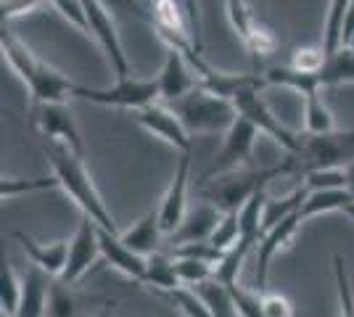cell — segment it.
<instances>
[{"label":"cell","mask_w":354,"mask_h":317,"mask_svg":"<svg viewBox=\"0 0 354 317\" xmlns=\"http://www.w3.org/2000/svg\"><path fill=\"white\" fill-rule=\"evenodd\" d=\"M50 275H45L40 267L32 265V270L24 278L21 286V302L16 317H48V304H50Z\"/></svg>","instance_id":"cell-19"},{"label":"cell","mask_w":354,"mask_h":317,"mask_svg":"<svg viewBox=\"0 0 354 317\" xmlns=\"http://www.w3.org/2000/svg\"><path fill=\"white\" fill-rule=\"evenodd\" d=\"M304 130H307V135H320V133L336 130L333 114L323 101L320 90H310L304 95Z\"/></svg>","instance_id":"cell-24"},{"label":"cell","mask_w":354,"mask_h":317,"mask_svg":"<svg viewBox=\"0 0 354 317\" xmlns=\"http://www.w3.org/2000/svg\"><path fill=\"white\" fill-rule=\"evenodd\" d=\"M225 6H227V19H230L233 30L238 32V37H241V40H246L251 27H254V21H257V19L251 16L246 0H225Z\"/></svg>","instance_id":"cell-38"},{"label":"cell","mask_w":354,"mask_h":317,"mask_svg":"<svg viewBox=\"0 0 354 317\" xmlns=\"http://www.w3.org/2000/svg\"><path fill=\"white\" fill-rule=\"evenodd\" d=\"M35 124L40 130V135L50 143H61L74 153L85 156V143L80 135V127L72 117V108L64 104H40L35 106Z\"/></svg>","instance_id":"cell-12"},{"label":"cell","mask_w":354,"mask_h":317,"mask_svg":"<svg viewBox=\"0 0 354 317\" xmlns=\"http://www.w3.org/2000/svg\"><path fill=\"white\" fill-rule=\"evenodd\" d=\"M16 238H19L24 254L32 259L35 267H40L50 278H61V272L66 267V257H69V241L40 243L30 236H24V233H16Z\"/></svg>","instance_id":"cell-17"},{"label":"cell","mask_w":354,"mask_h":317,"mask_svg":"<svg viewBox=\"0 0 354 317\" xmlns=\"http://www.w3.org/2000/svg\"><path fill=\"white\" fill-rule=\"evenodd\" d=\"M98 238H101V257H104L117 272H122L124 278L143 283V278H146L148 257H143V254L133 251L127 243L119 238V233H111V230L98 227Z\"/></svg>","instance_id":"cell-16"},{"label":"cell","mask_w":354,"mask_h":317,"mask_svg":"<svg viewBox=\"0 0 354 317\" xmlns=\"http://www.w3.org/2000/svg\"><path fill=\"white\" fill-rule=\"evenodd\" d=\"M333 278H336V291H339L341 317H354V291H352V283H349L346 262L339 254L333 257Z\"/></svg>","instance_id":"cell-35"},{"label":"cell","mask_w":354,"mask_h":317,"mask_svg":"<svg viewBox=\"0 0 354 317\" xmlns=\"http://www.w3.org/2000/svg\"><path fill=\"white\" fill-rule=\"evenodd\" d=\"M241 238V222H238V211H222L220 222L214 225L212 236H209V243H214L217 249L227 251L233 249Z\"/></svg>","instance_id":"cell-33"},{"label":"cell","mask_w":354,"mask_h":317,"mask_svg":"<svg viewBox=\"0 0 354 317\" xmlns=\"http://www.w3.org/2000/svg\"><path fill=\"white\" fill-rule=\"evenodd\" d=\"M193 288H196V291L201 294V299L207 302V307L212 309V317H238L230 286L222 283L217 275L209 278V280H204V283H198V286H193Z\"/></svg>","instance_id":"cell-23"},{"label":"cell","mask_w":354,"mask_h":317,"mask_svg":"<svg viewBox=\"0 0 354 317\" xmlns=\"http://www.w3.org/2000/svg\"><path fill=\"white\" fill-rule=\"evenodd\" d=\"M130 114H133V119L138 122L146 133L164 140V143L172 146L175 151H180V153L193 151V135L185 130L183 119L172 111L169 104H159V101H156V104H148V106H143V108H135Z\"/></svg>","instance_id":"cell-10"},{"label":"cell","mask_w":354,"mask_h":317,"mask_svg":"<svg viewBox=\"0 0 354 317\" xmlns=\"http://www.w3.org/2000/svg\"><path fill=\"white\" fill-rule=\"evenodd\" d=\"M346 188L352 191V196H354V162L346 166Z\"/></svg>","instance_id":"cell-43"},{"label":"cell","mask_w":354,"mask_h":317,"mask_svg":"<svg viewBox=\"0 0 354 317\" xmlns=\"http://www.w3.org/2000/svg\"><path fill=\"white\" fill-rule=\"evenodd\" d=\"M349 6H352V0H330V6H328V19H325V32H323L325 56L336 53L344 46V21H346Z\"/></svg>","instance_id":"cell-25"},{"label":"cell","mask_w":354,"mask_h":317,"mask_svg":"<svg viewBox=\"0 0 354 317\" xmlns=\"http://www.w3.org/2000/svg\"><path fill=\"white\" fill-rule=\"evenodd\" d=\"M304 191H328V188H346V166H320L301 172Z\"/></svg>","instance_id":"cell-30"},{"label":"cell","mask_w":354,"mask_h":317,"mask_svg":"<svg viewBox=\"0 0 354 317\" xmlns=\"http://www.w3.org/2000/svg\"><path fill=\"white\" fill-rule=\"evenodd\" d=\"M48 3H50L69 24H74L77 30L88 32V14H85V3H82V0H48Z\"/></svg>","instance_id":"cell-39"},{"label":"cell","mask_w":354,"mask_h":317,"mask_svg":"<svg viewBox=\"0 0 354 317\" xmlns=\"http://www.w3.org/2000/svg\"><path fill=\"white\" fill-rule=\"evenodd\" d=\"M48 0H0V11H3V21H14L19 16L30 14L35 8H40Z\"/></svg>","instance_id":"cell-40"},{"label":"cell","mask_w":354,"mask_h":317,"mask_svg":"<svg viewBox=\"0 0 354 317\" xmlns=\"http://www.w3.org/2000/svg\"><path fill=\"white\" fill-rule=\"evenodd\" d=\"M301 222H304L301 214L294 211V214L283 217L281 222H275V225L267 227L265 233H262V238L257 243V288H259V291H265V286H267L272 259L291 246V241L296 238Z\"/></svg>","instance_id":"cell-14"},{"label":"cell","mask_w":354,"mask_h":317,"mask_svg":"<svg viewBox=\"0 0 354 317\" xmlns=\"http://www.w3.org/2000/svg\"><path fill=\"white\" fill-rule=\"evenodd\" d=\"M262 302H265L267 317H294V307H291V302H288L283 294L265 291V294H262Z\"/></svg>","instance_id":"cell-41"},{"label":"cell","mask_w":354,"mask_h":317,"mask_svg":"<svg viewBox=\"0 0 354 317\" xmlns=\"http://www.w3.org/2000/svg\"><path fill=\"white\" fill-rule=\"evenodd\" d=\"M156 82H159V101L164 104H172L177 98L188 95L193 88H198V77H196L193 64L177 48H167V59H164Z\"/></svg>","instance_id":"cell-15"},{"label":"cell","mask_w":354,"mask_h":317,"mask_svg":"<svg viewBox=\"0 0 354 317\" xmlns=\"http://www.w3.org/2000/svg\"><path fill=\"white\" fill-rule=\"evenodd\" d=\"M119 238L127 243L133 251L143 254V257H151L159 251V243L164 238V230H162V220H159V209H151L146 211L138 222H135L130 230L119 233Z\"/></svg>","instance_id":"cell-20"},{"label":"cell","mask_w":354,"mask_h":317,"mask_svg":"<svg viewBox=\"0 0 354 317\" xmlns=\"http://www.w3.org/2000/svg\"><path fill=\"white\" fill-rule=\"evenodd\" d=\"M344 214L349 217V222H352V225H354V201H352V204H349V206H346V209H344Z\"/></svg>","instance_id":"cell-44"},{"label":"cell","mask_w":354,"mask_h":317,"mask_svg":"<svg viewBox=\"0 0 354 317\" xmlns=\"http://www.w3.org/2000/svg\"><path fill=\"white\" fill-rule=\"evenodd\" d=\"M243 43H246V48L251 50L254 61H259V59H265V56H270V53H275V48H278V37L267 30L265 24L254 21L249 37H246Z\"/></svg>","instance_id":"cell-36"},{"label":"cell","mask_w":354,"mask_h":317,"mask_svg":"<svg viewBox=\"0 0 354 317\" xmlns=\"http://www.w3.org/2000/svg\"><path fill=\"white\" fill-rule=\"evenodd\" d=\"M193 151L180 153L175 166V175L169 180L167 193L159 201V220H162L164 236H172L177 227L183 225L185 214H188V180H191V164H193Z\"/></svg>","instance_id":"cell-13"},{"label":"cell","mask_w":354,"mask_h":317,"mask_svg":"<svg viewBox=\"0 0 354 317\" xmlns=\"http://www.w3.org/2000/svg\"><path fill=\"white\" fill-rule=\"evenodd\" d=\"M222 211L217 206H212L209 201H201L196 209H188L183 225L177 227L175 233L169 236L175 246H183V243H193V241H209L214 225L220 222Z\"/></svg>","instance_id":"cell-18"},{"label":"cell","mask_w":354,"mask_h":317,"mask_svg":"<svg viewBox=\"0 0 354 317\" xmlns=\"http://www.w3.org/2000/svg\"><path fill=\"white\" fill-rule=\"evenodd\" d=\"M354 201L349 188H328V191H307V196L301 201V220L307 222L312 217L320 214H333V211H344Z\"/></svg>","instance_id":"cell-21"},{"label":"cell","mask_w":354,"mask_h":317,"mask_svg":"<svg viewBox=\"0 0 354 317\" xmlns=\"http://www.w3.org/2000/svg\"><path fill=\"white\" fill-rule=\"evenodd\" d=\"M325 50L323 46H307V48H296L294 56H291V66L299 72H307V75H317L325 64Z\"/></svg>","instance_id":"cell-37"},{"label":"cell","mask_w":354,"mask_h":317,"mask_svg":"<svg viewBox=\"0 0 354 317\" xmlns=\"http://www.w3.org/2000/svg\"><path fill=\"white\" fill-rule=\"evenodd\" d=\"M162 294L185 317H212V309H209L207 302L201 299V294L193 286H177V288H169V291H162Z\"/></svg>","instance_id":"cell-28"},{"label":"cell","mask_w":354,"mask_h":317,"mask_svg":"<svg viewBox=\"0 0 354 317\" xmlns=\"http://www.w3.org/2000/svg\"><path fill=\"white\" fill-rule=\"evenodd\" d=\"M50 188H59V177L50 175V177H3L0 182V196L3 198H14L21 193H40V191H50Z\"/></svg>","instance_id":"cell-32"},{"label":"cell","mask_w":354,"mask_h":317,"mask_svg":"<svg viewBox=\"0 0 354 317\" xmlns=\"http://www.w3.org/2000/svg\"><path fill=\"white\" fill-rule=\"evenodd\" d=\"M151 3H153V0H151Z\"/></svg>","instance_id":"cell-47"},{"label":"cell","mask_w":354,"mask_h":317,"mask_svg":"<svg viewBox=\"0 0 354 317\" xmlns=\"http://www.w3.org/2000/svg\"><path fill=\"white\" fill-rule=\"evenodd\" d=\"M296 162H299V172L320 169V166H349L354 162V133L330 130L320 135H307Z\"/></svg>","instance_id":"cell-7"},{"label":"cell","mask_w":354,"mask_h":317,"mask_svg":"<svg viewBox=\"0 0 354 317\" xmlns=\"http://www.w3.org/2000/svg\"><path fill=\"white\" fill-rule=\"evenodd\" d=\"M227 286H230V294H233V304H236L238 317H267L265 302H262V294H265V291L241 286L238 280L227 283Z\"/></svg>","instance_id":"cell-31"},{"label":"cell","mask_w":354,"mask_h":317,"mask_svg":"<svg viewBox=\"0 0 354 317\" xmlns=\"http://www.w3.org/2000/svg\"><path fill=\"white\" fill-rule=\"evenodd\" d=\"M175 259V272L180 278V286H198L209 278H214V265H209L204 259L183 257V254H172Z\"/></svg>","instance_id":"cell-29"},{"label":"cell","mask_w":354,"mask_h":317,"mask_svg":"<svg viewBox=\"0 0 354 317\" xmlns=\"http://www.w3.org/2000/svg\"><path fill=\"white\" fill-rule=\"evenodd\" d=\"M48 317H77V299H74V294H72V286L61 283L59 278H56V283L50 286Z\"/></svg>","instance_id":"cell-34"},{"label":"cell","mask_w":354,"mask_h":317,"mask_svg":"<svg viewBox=\"0 0 354 317\" xmlns=\"http://www.w3.org/2000/svg\"><path fill=\"white\" fill-rule=\"evenodd\" d=\"M74 95L82 98V101H88V104L114 106V108L135 111V108H143V106L159 101V82L156 79L122 77L111 88H85V85H77Z\"/></svg>","instance_id":"cell-6"},{"label":"cell","mask_w":354,"mask_h":317,"mask_svg":"<svg viewBox=\"0 0 354 317\" xmlns=\"http://www.w3.org/2000/svg\"><path fill=\"white\" fill-rule=\"evenodd\" d=\"M344 46H346V48H352V50H354V32H352V35H349V37H346V43H344Z\"/></svg>","instance_id":"cell-45"},{"label":"cell","mask_w":354,"mask_h":317,"mask_svg":"<svg viewBox=\"0 0 354 317\" xmlns=\"http://www.w3.org/2000/svg\"><path fill=\"white\" fill-rule=\"evenodd\" d=\"M317 79L323 88H333V85H349L354 82V50L341 46L336 53H330L325 59L323 69L317 72Z\"/></svg>","instance_id":"cell-22"},{"label":"cell","mask_w":354,"mask_h":317,"mask_svg":"<svg viewBox=\"0 0 354 317\" xmlns=\"http://www.w3.org/2000/svg\"><path fill=\"white\" fill-rule=\"evenodd\" d=\"M104 6H109L111 11H124V14H133L138 19H148L151 21V14H146V8L140 6V0H101Z\"/></svg>","instance_id":"cell-42"},{"label":"cell","mask_w":354,"mask_h":317,"mask_svg":"<svg viewBox=\"0 0 354 317\" xmlns=\"http://www.w3.org/2000/svg\"><path fill=\"white\" fill-rule=\"evenodd\" d=\"M172 111L183 119L191 135H217L227 133L238 119V108L230 98H222L204 88H193L188 95L172 101Z\"/></svg>","instance_id":"cell-4"},{"label":"cell","mask_w":354,"mask_h":317,"mask_svg":"<svg viewBox=\"0 0 354 317\" xmlns=\"http://www.w3.org/2000/svg\"><path fill=\"white\" fill-rule=\"evenodd\" d=\"M101 257V238H98V225L90 220L88 214L80 217V225L69 238V257H66V267L61 272V283L74 286L80 283L90 267L95 265V259Z\"/></svg>","instance_id":"cell-11"},{"label":"cell","mask_w":354,"mask_h":317,"mask_svg":"<svg viewBox=\"0 0 354 317\" xmlns=\"http://www.w3.org/2000/svg\"><path fill=\"white\" fill-rule=\"evenodd\" d=\"M0 46H3V59L11 64L16 75L21 77V82L27 85V90L32 95V104H64L66 98H72L77 85L72 79L56 72L53 66H48L43 59H37L30 48L24 46L19 37H14L8 32V24H3V37H0Z\"/></svg>","instance_id":"cell-2"},{"label":"cell","mask_w":354,"mask_h":317,"mask_svg":"<svg viewBox=\"0 0 354 317\" xmlns=\"http://www.w3.org/2000/svg\"><path fill=\"white\" fill-rule=\"evenodd\" d=\"M45 156L53 166V175L59 177V188L72 198L74 206L82 214H88L98 227L119 233L117 222H114L111 211L106 209L95 182L90 180V172L85 169V156L74 153L72 148H66L61 143H50V140L45 143Z\"/></svg>","instance_id":"cell-1"},{"label":"cell","mask_w":354,"mask_h":317,"mask_svg":"<svg viewBox=\"0 0 354 317\" xmlns=\"http://www.w3.org/2000/svg\"><path fill=\"white\" fill-rule=\"evenodd\" d=\"M222 148L217 151L214 162L204 172L201 180H212L217 175H225V172H233V169H241V166H251V156H254V146H257V137L262 135L257 130V124L249 122L246 117L238 114V119L230 124L227 133H222Z\"/></svg>","instance_id":"cell-8"},{"label":"cell","mask_w":354,"mask_h":317,"mask_svg":"<svg viewBox=\"0 0 354 317\" xmlns=\"http://www.w3.org/2000/svg\"><path fill=\"white\" fill-rule=\"evenodd\" d=\"M143 283L151 288H156V291H169V288H177L180 286V278H177L175 272V259L172 254L167 257V254H151L148 257V265H146V278H143Z\"/></svg>","instance_id":"cell-26"},{"label":"cell","mask_w":354,"mask_h":317,"mask_svg":"<svg viewBox=\"0 0 354 317\" xmlns=\"http://www.w3.org/2000/svg\"><path fill=\"white\" fill-rule=\"evenodd\" d=\"M21 286H24V278L16 275L14 265L3 262V270H0V312L3 315L16 317L19 302H21Z\"/></svg>","instance_id":"cell-27"},{"label":"cell","mask_w":354,"mask_h":317,"mask_svg":"<svg viewBox=\"0 0 354 317\" xmlns=\"http://www.w3.org/2000/svg\"><path fill=\"white\" fill-rule=\"evenodd\" d=\"M233 104H236L241 117H246L249 122H254L257 130H259L262 135L272 137L283 151H288L291 156H299V153H301L304 140L296 135L294 130H288L281 122V117H275V114L270 111V106H267L265 98H262V88H259V85L243 88V90L233 98Z\"/></svg>","instance_id":"cell-5"},{"label":"cell","mask_w":354,"mask_h":317,"mask_svg":"<svg viewBox=\"0 0 354 317\" xmlns=\"http://www.w3.org/2000/svg\"><path fill=\"white\" fill-rule=\"evenodd\" d=\"M82 3H85V14H88V32L98 40V46L109 61V69L114 72L117 79L130 77V61H127V53L119 40L114 11L104 6L101 0H82Z\"/></svg>","instance_id":"cell-9"},{"label":"cell","mask_w":354,"mask_h":317,"mask_svg":"<svg viewBox=\"0 0 354 317\" xmlns=\"http://www.w3.org/2000/svg\"><path fill=\"white\" fill-rule=\"evenodd\" d=\"M288 172H299L296 156H291L286 164L272 166V169L241 166V169H233V172L217 175L212 180H204V185L198 188V198L209 201L220 211H238L259 188H267V182L272 177H281V175H288Z\"/></svg>","instance_id":"cell-3"},{"label":"cell","mask_w":354,"mask_h":317,"mask_svg":"<svg viewBox=\"0 0 354 317\" xmlns=\"http://www.w3.org/2000/svg\"><path fill=\"white\" fill-rule=\"evenodd\" d=\"M0 317H14V315H3V312H0Z\"/></svg>","instance_id":"cell-46"}]
</instances>
